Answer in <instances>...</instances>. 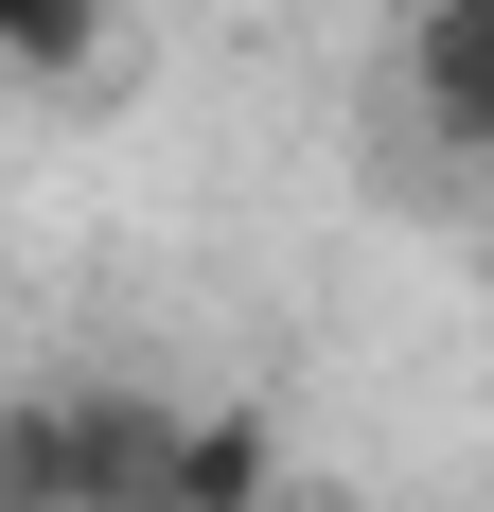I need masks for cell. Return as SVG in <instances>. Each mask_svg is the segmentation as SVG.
<instances>
[{
  "label": "cell",
  "mask_w": 494,
  "mask_h": 512,
  "mask_svg": "<svg viewBox=\"0 0 494 512\" xmlns=\"http://www.w3.org/2000/svg\"><path fill=\"white\" fill-rule=\"evenodd\" d=\"M406 106L459 159H494V0H406Z\"/></svg>",
  "instance_id": "cell-1"
},
{
  "label": "cell",
  "mask_w": 494,
  "mask_h": 512,
  "mask_svg": "<svg viewBox=\"0 0 494 512\" xmlns=\"http://www.w3.org/2000/svg\"><path fill=\"white\" fill-rule=\"evenodd\" d=\"M71 424H89V512H159V495H177V424H195V407H142V389H71Z\"/></svg>",
  "instance_id": "cell-2"
},
{
  "label": "cell",
  "mask_w": 494,
  "mask_h": 512,
  "mask_svg": "<svg viewBox=\"0 0 494 512\" xmlns=\"http://www.w3.org/2000/svg\"><path fill=\"white\" fill-rule=\"evenodd\" d=\"M159 512H283V424H265V407H195Z\"/></svg>",
  "instance_id": "cell-3"
},
{
  "label": "cell",
  "mask_w": 494,
  "mask_h": 512,
  "mask_svg": "<svg viewBox=\"0 0 494 512\" xmlns=\"http://www.w3.org/2000/svg\"><path fill=\"white\" fill-rule=\"evenodd\" d=\"M0 512H89V424H71V389H0Z\"/></svg>",
  "instance_id": "cell-4"
},
{
  "label": "cell",
  "mask_w": 494,
  "mask_h": 512,
  "mask_svg": "<svg viewBox=\"0 0 494 512\" xmlns=\"http://www.w3.org/2000/svg\"><path fill=\"white\" fill-rule=\"evenodd\" d=\"M106 18H124V0H0V71H36V89H71V71L106 53Z\"/></svg>",
  "instance_id": "cell-5"
},
{
  "label": "cell",
  "mask_w": 494,
  "mask_h": 512,
  "mask_svg": "<svg viewBox=\"0 0 494 512\" xmlns=\"http://www.w3.org/2000/svg\"><path fill=\"white\" fill-rule=\"evenodd\" d=\"M283 512H336V495H283Z\"/></svg>",
  "instance_id": "cell-6"
}]
</instances>
